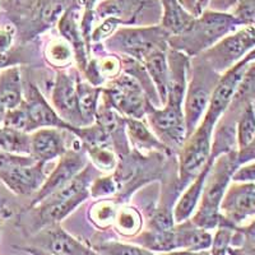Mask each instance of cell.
<instances>
[{
    "label": "cell",
    "mask_w": 255,
    "mask_h": 255,
    "mask_svg": "<svg viewBox=\"0 0 255 255\" xmlns=\"http://www.w3.org/2000/svg\"><path fill=\"white\" fill-rule=\"evenodd\" d=\"M240 26L236 18L229 13L206 10L195 17L193 23L177 36L168 37L172 49L184 52L188 56H197L216 45L225 36L236 31Z\"/></svg>",
    "instance_id": "6da1fadb"
},
{
    "label": "cell",
    "mask_w": 255,
    "mask_h": 255,
    "mask_svg": "<svg viewBox=\"0 0 255 255\" xmlns=\"http://www.w3.org/2000/svg\"><path fill=\"white\" fill-rule=\"evenodd\" d=\"M239 166L240 165L236 151L216 157L204 181L203 191L200 197L202 200L197 215L193 220V225L200 229L209 230L213 229L220 222L221 202Z\"/></svg>",
    "instance_id": "7a4b0ae2"
},
{
    "label": "cell",
    "mask_w": 255,
    "mask_h": 255,
    "mask_svg": "<svg viewBox=\"0 0 255 255\" xmlns=\"http://www.w3.org/2000/svg\"><path fill=\"white\" fill-rule=\"evenodd\" d=\"M167 32L158 26L122 28L108 38V47L143 63L156 50L167 49Z\"/></svg>",
    "instance_id": "3957f363"
},
{
    "label": "cell",
    "mask_w": 255,
    "mask_h": 255,
    "mask_svg": "<svg viewBox=\"0 0 255 255\" xmlns=\"http://www.w3.org/2000/svg\"><path fill=\"white\" fill-rule=\"evenodd\" d=\"M217 123L203 118L180 148V185L191 183L211 158L212 135Z\"/></svg>",
    "instance_id": "277c9868"
},
{
    "label": "cell",
    "mask_w": 255,
    "mask_h": 255,
    "mask_svg": "<svg viewBox=\"0 0 255 255\" xmlns=\"http://www.w3.org/2000/svg\"><path fill=\"white\" fill-rule=\"evenodd\" d=\"M206 65H193V76L185 92L184 120L186 127V138L195 130L206 115L209 101L218 79H213L216 72L204 60Z\"/></svg>",
    "instance_id": "5b68a950"
},
{
    "label": "cell",
    "mask_w": 255,
    "mask_h": 255,
    "mask_svg": "<svg viewBox=\"0 0 255 255\" xmlns=\"http://www.w3.org/2000/svg\"><path fill=\"white\" fill-rule=\"evenodd\" d=\"M255 49V26H243L203 52L202 58L216 73H225Z\"/></svg>",
    "instance_id": "8992f818"
},
{
    "label": "cell",
    "mask_w": 255,
    "mask_h": 255,
    "mask_svg": "<svg viewBox=\"0 0 255 255\" xmlns=\"http://www.w3.org/2000/svg\"><path fill=\"white\" fill-rule=\"evenodd\" d=\"M102 95L125 118L142 119L149 106V102L144 97V90L130 74H122L111 79L106 88L102 90Z\"/></svg>",
    "instance_id": "52a82bcc"
},
{
    "label": "cell",
    "mask_w": 255,
    "mask_h": 255,
    "mask_svg": "<svg viewBox=\"0 0 255 255\" xmlns=\"http://www.w3.org/2000/svg\"><path fill=\"white\" fill-rule=\"evenodd\" d=\"M148 122L162 144L167 148H176L184 144L186 139V127L183 108L166 104L163 108L147 109Z\"/></svg>",
    "instance_id": "ba28073f"
},
{
    "label": "cell",
    "mask_w": 255,
    "mask_h": 255,
    "mask_svg": "<svg viewBox=\"0 0 255 255\" xmlns=\"http://www.w3.org/2000/svg\"><path fill=\"white\" fill-rule=\"evenodd\" d=\"M23 104L26 106L27 114L31 124V133L42 129V128H56V129H67L70 133L78 136L81 128L72 127L61 119L55 109L46 101L42 93L35 84L28 83L26 90V97L23 96Z\"/></svg>",
    "instance_id": "9c48e42d"
},
{
    "label": "cell",
    "mask_w": 255,
    "mask_h": 255,
    "mask_svg": "<svg viewBox=\"0 0 255 255\" xmlns=\"http://www.w3.org/2000/svg\"><path fill=\"white\" fill-rule=\"evenodd\" d=\"M220 213L230 225L255 216V183L234 181L229 185L221 202Z\"/></svg>",
    "instance_id": "30bf717a"
},
{
    "label": "cell",
    "mask_w": 255,
    "mask_h": 255,
    "mask_svg": "<svg viewBox=\"0 0 255 255\" xmlns=\"http://www.w3.org/2000/svg\"><path fill=\"white\" fill-rule=\"evenodd\" d=\"M52 108L55 109L64 122L72 127H84L78 106V92H77V82L74 77L67 73H59L56 77L55 86L51 93Z\"/></svg>",
    "instance_id": "8fae6325"
},
{
    "label": "cell",
    "mask_w": 255,
    "mask_h": 255,
    "mask_svg": "<svg viewBox=\"0 0 255 255\" xmlns=\"http://www.w3.org/2000/svg\"><path fill=\"white\" fill-rule=\"evenodd\" d=\"M87 166V158L78 151H67L60 157L58 166L52 170L51 174L46 177L44 185L36 193V197L32 202V206H37L45 198L55 193L69 183L73 177Z\"/></svg>",
    "instance_id": "7c38bea8"
},
{
    "label": "cell",
    "mask_w": 255,
    "mask_h": 255,
    "mask_svg": "<svg viewBox=\"0 0 255 255\" xmlns=\"http://www.w3.org/2000/svg\"><path fill=\"white\" fill-rule=\"evenodd\" d=\"M46 180L45 163L35 162L32 165L12 166L0 170V181L9 190L18 195H29L37 193Z\"/></svg>",
    "instance_id": "4fadbf2b"
},
{
    "label": "cell",
    "mask_w": 255,
    "mask_h": 255,
    "mask_svg": "<svg viewBox=\"0 0 255 255\" xmlns=\"http://www.w3.org/2000/svg\"><path fill=\"white\" fill-rule=\"evenodd\" d=\"M65 152V140L56 128H42L29 134V156L36 162L46 163Z\"/></svg>",
    "instance_id": "5bb4252c"
},
{
    "label": "cell",
    "mask_w": 255,
    "mask_h": 255,
    "mask_svg": "<svg viewBox=\"0 0 255 255\" xmlns=\"http://www.w3.org/2000/svg\"><path fill=\"white\" fill-rule=\"evenodd\" d=\"M145 70L151 78L157 96L159 97V104L165 106L168 95V82H170V73H168L167 49L156 50L143 60Z\"/></svg>",
    "instance_id": "9a60e30c"
},
{
    "label": "cell",
    "mask_w": 255,
    "mask_h": 255,
    "mask_svg": "<svg viewBox=\"0 0 255 255\" xmlns=\"http://www.w3.org/2000/svg\"><path fill=\"white\" fill-rule=\"evenodd\" d=\"M213 161H215V157L211 156V158L208 159V162L204 166L203 170H202L200 174L191 181L190 185L188 186V189L184 191L183 197L180 198L179 203L175 207L174 211V220L176 221L177 223H183L184 221L188 220L189 216H190L191 213L194 212V209L197 208L200 197H202L204 181H206V177L207 175H208L209 170H211Z\"/></svg>",
    "instance_id": "2e32d148"
},
{
    "label": "cell",
    "mask_w": 255,
    "mask_h": 255,
    "mask_svg": "<svg viewBox=\"0 0 255 255\" xmlns=\"http://www.w3.org/2000/svg\"><path fill=\"white\" fill-rule=\"evenodd\" d=\"M23 101V86L18 65L0 73V108L5 111L18 108Z\"/></svg>",
    "instance_id": "e0dca14e"
},
{
    "label": "cell",
    "mask_w": 255,
    "mask_h": 255,
    "mask_svg": "<svg viewBox=\"0 0 255 255\" xmlns=\"http://www.w3.org/2000/svg\"><path fill=\"white\" fill-rule=\"evenodd\" d=\"M162 4V28L170 36L183 33L194 20V15L189 13L177 0H159Z\"/></svg>",
    "instance_id": "ac0fdd59"
},
{
    "label": "cell",
    "mask_w": 255,
    "mask_h": 255,
    "mask_svg": "<svg viewBox=\"0 0 255 255\" xmlns=\"http://www.w3.org/2000/svg\"><path fill=\"white\" fill-rule=\"evenodd\" d=\"M125 129L128 136L134 147L139 151H165L166 147L162 142L157 139V136L148 129L147 125L142 122V119H133V118H124Z\"/></svg>",
    "instance_id": "d6986e66"
},
{
    "label": "cell",
    "mask_w": 255,
    "mask_h": 255,
    "mask_svg": "<svg viewBox=\"0 0 255 255\" xmlns=\"http://www.w3.org/2000/svg\"><path fill=\"white\" fill-rule=\"evenodd\" d=\"M77 92H78L79 113H81L84 127H88L96 120L102 88L92 86L88 82H82V83H77Z\"/></svg>",
    "instance_id": "ffe728a7"
},
{
    "label": "cell",
    "mask_w": 255,
    "mask_h": 255,
    "mask_svg": "<svg viewBox=\"0 0 255 255\" xmlns=\"http://www.w3.org/2000/svg\"><path fill=\"white\" fill-rule=\"evenodd\" d=\"M88 198V191H83L79 194L74 195L67 199L56 200V202H50V203H41V218L44 222L56 223L67 217L73 209H76L79 204Z\"/></svg>",
    "instance_id": "44dd1931"
},
{
    "label": "cell",
    "mask_w": 255,
    "mask_h": 255,
    "mask_svg": "<svg viewBox=\"0 0 255 255\" xmlns=\"http://www.w3.org/2000/svg\"><path fill=\"white\" fill-rule=\"evenodd\" d=\"M49 249L52 255H95L60 227L49 232Z\"/></svg>",
    "instance_id": "7402d4cb"
},
{
    "label": "cell",
    "mask_w": 255,
    "mask_h": 255,
    "mask_svg": "<svg viewBox=\"0 0 255 255\" xmlns=\"http://www.w3.org/2000/svg\"><path fill=\"white\" fill-rule=\"evenodd\" d=\"M255 139V109L253 102L244 105L236 125V143L239 151L249 147Z\"/></svg>",
    "instance_id": "603a6c76"
},
{
    "label": "cell",
    "mask_w": 255,
    "mask_h": 255,
    "mask_svg": "<svg viewBox=\"0 0 255 255\" xmlns=\"http://www.w3.org/2000/svg\"><path fill=\"white\" fill-rule=\"evenodd\" d=\"M0 152L29 156V134L0 127Z\"/></svg>",
    "instance_id": "cb8c5ba5"
},
{
    "label": "cell",
    "mask_w": 255,
    "mask_h": 255,
    "mask_svg": "<svg viewBox=\"0 0 255 255\" xmlns=\"http://www.w3.org/2000/svg\"><path fill=\"white\" fill-rule=\"evenodd\" d=\"M91 159L96 166L104 171H113L116 166V157L109 145V138L86 143Z\"/></svg>",
    "instance_id": "d4e9b609"
},
{
    "label": "cell",
    "mask_w": 255,
    "mask_h": 255,
    "mask_svg": "<svg viewBox=\"0 0 255 255\" xmlns=\"http://www.w3.org/2000/svg\"><path fill=\"white\" fill-rule=\"evenodd\" d=\"M73 55H74V51H73L72 46L64 38L63 40L54 38L46 46V60L52 67H68L72 63Z\"/></svg>",
    "instance_id": "484cf974"
},
{
    "label": "cell",
    "mask_w": 255,
    "mask_h": 255,
    "mask_svg": "<svg viewBox=\"0 0 255 255\" xmlns=\"http://www.w3.org/2000/svg\"><path fill=\"white\" fill-rule=\"evenodd\" d=\"M1 6L5 9L9 17L15 19H26L36 15L40 0H1Z\"/></svg>",
    "instance_id": "4316f807"
},
{
    "label": "cell",
    "mask_w": 255,
    "mask_h": 255,
    "mask_svg": "<svg viewBox=\"0 0 255 255\" xmlns=\"http://www.w3.org/2000/svg\"><path fill=\"white\" fill-rule=\"evenodd\" d=\"M3 125L6 128H10V129H14V130L22 131V133H31L29 118L23 101L18 108L6 111Z\"/></svg>",
    "instance_id": "83f0119b"
},
{
    "label": "cell",
    "mask_w": 255,
    "mask_h": 255,
    "mask_svg": "<svg viewBox=\"0 0 255 255\" xmlns=\"http://www.w3.org/2000/svg\"><path fill=\"white\" fill-rule=\"evenodd\" d=\"M118 229L124 235H133L140 229V216L134 208H123L116 215Z\"/></svg>",
    "instance_id": "f1b7e54d"
},
{
    "label": "cell",
    "mask_w": 255,
    "mask_h": 255,
    "mask_svg": "<svg viewBox=\"0 0 255 255\" xmlns=\"http://www.w3.org/2000/svg\"><path fill=\"white\" fill-rule=\"evenodd\" d=\"M118 209L111 200H101L91 209V218L100 226H108L115 221Z\"/></svg>",
    "instance_id": "f546056e"
},
{
    "label": "cell",
    "mask_w": 255,
    "mask_h": 255,
    "mask_svg": "<svg viewBox=\"0 0 255 255\" xmlns=\"http://www.w3.org/2000/svg\"><path fill=\"white\" fill-rule=\"evenodd\" d=\"M232 15L240 26H255V0H239Z\"/></svg>",
    "instance_id": "4dcf8cb0"
},
{
    "label": "cell",
    "mask_w": 255,
    "mask_h": 255,
    "mask_svg": "<svg viewBox=\"0 0 255 255\" xmlns=\"http://www.w3.org/2000/svg\"><path fill=\"white\" fill-rule=\"evenodd\" d=\"M96 65H97V69H99L100 76H101L102 81H105L106 78L114 79L119 76L120 68H122V64H120L119 59L115 58V56L110 55L106 56V58H101L96 60Z\"/></svg>",
    "instance_id": "1f68e13d"
},
{
    "label": "cell",
    "mask_w": 255,
    "mask_h": 255,
    "mask_svg": "<svg viewBox=\"0 0 255 255\" xmlns=\"http://www.w3.org/2000/svg\"><path fill=\"white\" fill-rule=\"evenodd\" d=\"M232 239V229L229 225H223L222 227H220V230L217 231L215 236V240H212V245H213V249L212 253L213 255H225L227 252V248L230 245V241Z\"/></svg>",
    "instance_id": "d6a6232c"
},
{
    "label": "cell",
    "mask_w": 255,
    "mask_h": 255,
    "mask_svg": "<svg viewBox=\"0 0 255 255\" xmlns=\"http://www.w3.org/2000/svg\"><path fill=\"white\" fill-rule=\"evenodd\" d=\"M116 190H118V184L111 176L96 179L91 186V194L95 198L108 197V195L114 194Z\"/></svg>",
    "instance_id": "836d02e7"
},
{
    "label": "cell",
    "mask_w": 255,
    "mask_h": 255,
    "mask_svg": "<svg viewBox=\"0 0 255 255\" xmlns=\"http://www.w3.org/2000/svg\"><path fill=\"white\" fill-rule=\"evenodd\" d=\"M102 253L105 255H153L148 250L140 249L133 245H125V244H109L102 247Z\"/></svg>",
    "instance_id": "e575fe53"
},
{
    "label": "cell",
    "mask_w": 255,
    "mask_h": 255,
    "mask_svg": "<svg viewBox=\"0 0 255 255\" xmlns=\"http://www.w3.org/2000/svg\"><path fill=\"white\" fill-rule=\"evenodd\" d=\"M120 23H122V22L115 17L105 18L104 22L93 29L91 38H92L95 42H101V41L104 40H108V38L113 35V32L115 31L118 24Z\"/></svg>",
    "instance_id": "d590c367"
},
{
    "label": "cell",
    "mask_w": 255,
    "mask_h": 255,
    "mask_svg": "<svg viewBox=\"0 0 255 255\" xmlns=\"http://www.w3.org/2000/svg\"><path fill=\"white\" fill-rule=\"evenodd\" d=\"M36 161L31 156H22V154L6 153V152H0V170L12 167V166H23L32 165Z\"/></svg>",
    "instance_id": "8d00e7d4"
},
{
    "label": "cell",
    "mask_w": 255,
    "mask_h": 255,
    "mask_svg": "<svg viewBox=\"0 0 255 255\" xmlns=\"http://www.w3.org/2000/svg\"><path fill=\"white\" fill-rule=\"evenodd\" d=\"M234 181L239 183H255V161L239 166V168L232 176Z\"/></svg>",
    "instance_id": "74e56055"
},
{
    "label": "cell",
    "mask_w": 255,
    "mask_h": 255,
    "mask_svg": "<svg viewBox=\"0 0 255 255\" xmlns=\"http://www.w3.org/2000/svg\"><path fill=\"white\" fill-rule=\"evenodd\" d=\"M244 249L249 255H255V220L244 230Z\"/></svg>",
    "instance_id": "f35d334b"
},
{
    "label": "cell",
    "mask_w": 255,
    "mask_h": 255,
    "mask_svg": "<svg viewBox=\"0 0 255 255\" xmlns=\"http://www.w3.org/2000/svg\"><path fill=\"white\" fill-rule=\"evenodd\" d=\"M238 1L239 0H209L208 3L211 6V10L226 13L230 8L235 6Z\"/></svg>",
    "instance_id": "ab89813d"
},
{
    "label": "cell",
    "mask_w": 255,
    "mask_h": 255,
    "mask_svg": "<svg viewBox=\"0 0 255 255\" xmlns=\"http://www.w3.org/2000/svg\"><path fill=\"white\" fill-rule=\"evenodd\" d=\"M238 161L239 165H244V163L255 161V139L253 140V143L249 147L238 152Z\"/></svg>",
    "instance_id": "60d3db41"
},
{
    "label": "cell",
    "mask_w": 255,
    "mask_h": 255,
    "mask_svg": "<svg viewBox=\"0 0 255 255\" xmlns=\"http://www.w3.org/2000/svg\"><path fill=\"white\" fill-rule=\"evenodd\" d=\"M13 33L6 28H0V52H5L10 49Z\"/></svg>",
    "instance_id": "b9f144b4"
},
{
    "label": "cell",
    "mask_w": 255,
    "mask_h": 255,
    "mask_svg": "<svg viewBox=\"0 0 255 255\" xmlns=\"http://www.w3.org/2000/svg\"><path fill=\"white\" fill-rule=\"evenodd\" d=\"M165 255H208V253L188 250V252H176V253H170V254H165Z\"/></svg>",
    "instance_id": "7bdbcfd3"
},
{
    "label": "cell",
    "mask_w": 255,
    "mask_h": 255,
    "mask_svg": "<svg viewBox=\"0 0 255 255\" xmlns=\"http://www.w3.org/2000/svg\"><path fill=\"white\" fill-rule=\"evenodd\" d=\"M26 252H28L31 255H52L51 253H46L42 249H37V248H26Z\"/></svg>",
    "instance_id": "ee69618b"
},
{
    "label": "cell",
    "mask_w": 255,
    "mask_h": 255,
    "mask_svg": "<svg viewBox=\"0 0 255 255\" xmlns=\"http://www.w3.org/2000/svg\"><path fill=\"white\" fill-rule=\"evenodd\" d=\"M5 113H6V111L4 110V109L0 108V127H1V125H3V123H4V118H5Z\"/></svg>",
    "instance_id": "f6af8a7d"
},
{
    "label": "cell",
    "mask_w": 255,
    "mask_h": 255,
    "mask_svg": "<svg viewBox=\"0 0 255 255\" xmlns=\"http://www.w3.org/2000/svg\"><path fill=\"white\" fill-rule=\"evenodd\" d=\"M86 3H87V10L91 13V9H92V5L96 3V0H86Z\"/></svg>",
    "instance_id": "bcb514c9"
},
{
    "label": "cell",
    "mask_w": 255,
    "mask_h": 255,
    "mask_svg": "<svg viewBox=\"0 0 255 255\" xmlns=\"http://www.w3.org/2000/svg\"><path fill=\"white\" fill-rule=\"evenodd\" d=\"M0 3H1V0H0Z\"/></svg>",
    "instance_id": "7dc6e473"
}]
</instances>
